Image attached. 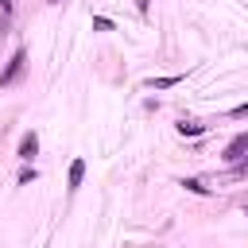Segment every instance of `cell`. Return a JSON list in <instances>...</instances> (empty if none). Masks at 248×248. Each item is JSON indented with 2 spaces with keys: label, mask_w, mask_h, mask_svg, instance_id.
<instances>
[{
  "label": "cell",
  "mask_w": 248,
  "mask_h": 248,
  "mask_svg": "<svg viewBox=\"0 0 248 248\" xmlns=\"http://www.w3.org/2000/svg\"><path fill=\"white\" fill-rule=\"evenodd\" d=\"M23 62H27V50H16V54H12V62H8V70L0 74V85H12V81L19 78V70H23Z\"/></svg>",
  "instance_id": "cell-1"
},
{
  "label": "cell",
  "mask_w": 248,
  "mask_h": 248,
  "mask_svg": "<svg viewBox=\"0 0 248 248\" xmlns=\"http://www.w3.org/2000/svg\"><path fill=\"white\" fill-rule=\"evenodd\" d=\"M35 151H39V136H35V132H23V140H19V151H16V155H19L23 163H31V159H35Z\"/></svg>",
  "instance_id": "cell-2"
},
{
  "label": "cell",
  "mask_w": 248,
  "mask_h": 248,
  "mask_svg": "<svg viewBox=\"0 0 248 248\" xmlns=\"http://www.w3.org/2000/svg\"><path fill=\"white\" fill-rule=\"evenodd\" d=\"M244 155H248V132H244V136H236V140L225 147V159H229V163H240Z\"/></svg>",
  "instance_id": "cell-3"
},
{
  "label": "cell",
  "mask_w": 248,
  "mask_h": 248,
  "mask_svg": "<svg viewBox=\"0 0 248 248\" xmlns=\"http://www.w3.org/2000/svg\"><path fill=\"white\" fill-rule=\"evenodd\" d=\"M81 178H85V159H74V163H70V174H66L70 190H78V186H81Z\"/></svg>",
  "instance_id": "cell-4"
},
{
  "label": "cell",
  "mask_w": 248,
  "mask_h": 248,
  "mask_svg": "<svg viewBox=\"0 0 248 248\" xmlns=\"http://www.w3.org/2000/svg\"><path fill=\"white\" fill-rule=\"evenodd\" d=\"M178 132H182V136H202L205 124H198V120H178Z\"/></svg>",
  "instance_id": "cell-5"
},
{
  "label": "cell",
  "mask_w": 248,
  "mask_h": 248,
  "mask_svg": "<svg viewBox=\"0 0 248 248\" xmlns=\"http://www.w3.org/2000/svg\"><path fill=\"white\" fill-rule=\"evenodd\" d=\"M178 81H182V78H178V74H170V78H151L147 85H151V89H170V85H178Z\"/></svg>",
  "instance_id": "cell-6"
},
{
  "label": "cell",
  "mask_w": 248,
  "mask_h": 248,
  "mask_svg": "<svg viewBox=\"0 0 248 248\" xmlns=\"http://www.w3.org/2000/svg\"><path fill=\"white\" fill-rule=\"evenodd\" d=\"M182 186H186L190 194H209V186H205V182H198V178H182Z\"/></svg>",
  "instance_id": "cell-7"
},
{
  "label": "cell",
  "mask_w": 248,
  "mask_h": 248,
  "mask_svg": "<svg viewBox=\"0 0 248 248\" xmlns=\"http://www.w3.org/2000/svg\"><path fill=\"white\" fill-rule=\"evenodd\" d=\"M93 27H97V31H112V19H105V16H97V19H93Z\"/></svg>",
  "instance_id": "cell-8"
},
{
  "label": "cell",
  "mask_w": 248,
  "mask_h": 248,
  "mask_svg": "<svg viewBox=\"0 0 248 248\" xmlns=\"http://www.w3.org/2000/svg\"><path fill=\"white\" fill-rule=\"evenodd\" d=\"M19 182H23V186L35 182V167H23V170H19Z\"/></svg>",
  "instance_id": "cell-9"
},
{
  "label": "cell",
  "mask_w": 248,
  "mask_h": 248,
  "mask_svg": "<svg viewBox=\"0 0 248 248\" xmlns=\"http://www.w3.org/2000/svg\"><path fill=\"white\" fill-rule=\"evenodd\" d=\"M232 116H236V120H244V116H248V105H236V108H232Z\"/></svg>",
  "instance_id": "cell-10"
},
{
  "label": "cell",
  "mask_w": 248,
  "mask_h": 248,
  "mask_svg": "<svg viewBox=\"0 0 248 248\" xmlns=\"http://www.w3.org/2000/svg\"><path fill=\"white\" fill-rule=\"evenodd\" d=\"M136 8H140V12H147V8H151V0H136Z\"/></svg>",
  "instance_id": "cell-11"
},
{
  "label": "cell",
  "mask_w": 248,
  "mask_h": 248,
  "mask_svg": "<svg viewBox=\"0 0 248 248\" xmlns=\"http://www.w3.org/2000/svg\"><path fill=\"white\" fill-rule=\"evenodd\" d=\"M0 8H4V12H12V0H0Z\"/></svg>",
  "instance_id": "cell-12"
}]
</instances>
